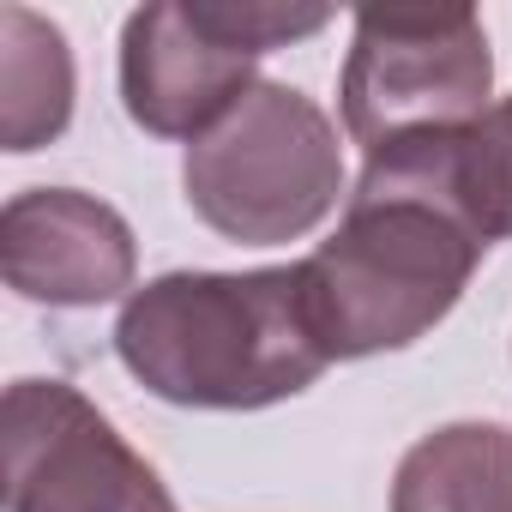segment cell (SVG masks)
Segmentation results:
<instances>
[{
    "instance_id": "cell-1",
    "label": "cell",
    "mask_w": 512,
    "mask_h": 512,
    "mask_svg": "<svg viewBox=\"0 0 512 512\" xmlns=\"http://www.w3.org/2000/svg\"><path fill=\"white\" fill-rule=\"evenodd\" d=\"M488 253L464 193V133L374 151L344 223L302 260L314 326L332 362L428 338Z\"/></svg>"
},
{
    "instance_id": "cell-2",
    "label": "cell",
    "mask_w": 512,
    "mask_h": 512,
    "mask_svg": "<svg viewBox=\"0 0 512 512\" xmlns=\"http://www.w3.org/2000/svg\"><path fill=\"white\" fill-rule=\"evenodd\" d=\"M115 356L151 398L187 410H266L332 368L302 266L151 278L115 320Z\"/></svg>"
},
{
    "instance_id": "cell-3",
    "label": "cell",
    "mask_w": 512,
    "mask_h": 512,
    "mask_svg": "<svg viewBox=\"0 0 512 512\" xmlns=\"http://www.w3.org/2000/svg\"><path fill=\"white\" fill-rule=\"evenodd\" d=\"M181 187L193 217L229 241H296L320 229L344 193L338 127L296 85H253L205 139L187 145Z\"/></svg>"
},
{
    "instance_id": "cell-4",
    "label": "cell",
    "mask_w": 512,
    "mask_h": 512,
    "mask_svg": "<svg viewBox=\"0 0 512 512\" xmlns=\"http://www.w3.org/2000/svg\"><path fill=\"white\" fill-rule=\"evenodd\" d=\"M326 7L151 0L121 31V103L157 139H205L253 85L260 55L326 31Z\"/></svg>"
},
{
    "instance_id": "cell-5",
    "label": "cell",
    "mask_w": 512,
    "mask_h": 512,
    "mask_svg": "<svg viewBox=\"0 0 512 512\" xmlns=\"http://www.w3.org/2000/svg\"><path fill=\"white\" fill-rule=\"evenodd\" d=\"M488 31L470 7H362L344 61V133L374 157L470 133L494 103Z\"/></svg>"
},
{
    "instance_id": "cell-6",
    "label": "cell",
    "mask_w": 512,
    "mask_h": 512,
    "mask_svg": "<svg viewBox=\"0 0 512 512\" xmlns=\"http://www.w3.org/2000/svg\"><path fill=\"white\" fill-rule=\"evenodd\" d=\"M0 446L7 512H175L163 476L67 380H13Z\"/></svg>"
},
{
    "instance_id": "cell-7",
    "label": "cell",
    "mask_w": 512,
    "mask_h": 512,
    "mask_svg": "<svg viewBox=\"0 0 512 512\" xmlns=\"http://www.w3.org/2000/svg\"><path fill=\"white\" fill-rule=\"evenodd\" d=\"M139 247L115 205L79 187H31L0 211V278L25 302L97 308L133 290Z\"/></svg>"
},
{
    "instance_id": "cell-8",
    "label": "cell",
    "mask_w": 512,
    "mask_h": 512,
    "mask_svg": "<svg viewBox=\"0 0 512 512\" xmlns=\"http://www.w3.org/2000/svg\"><path fill=\"white\" fill-rule=\"evenodd\" d=\"M392 512H512V428L452 422L422 434L392 476Z\"/></svg>"
},
{
    "instance_id": "cell-9",
    "label": "cell",
    "mask_w": 512,
    "mask_h": 512,
    "mask_svg": "<svg viewBox=\"0 0 512 512\" xmlns=\"http://www.w3.org/2000/svg\"><path fill=\"white\" fill-rule=\"evenodd\" d=\"M73 121V49L31 7H0V139L37 151Z\"/></svg>"
},
{
    "instance_id": "cell-10",
    "label": "cell",
    "mask_w": 512,
    "mask_h": 512,
    "mask_svg": "<svg viewBox=\"0 0 512 512\" xmlns=\"http://www.w3.org/2000/svg\"><path fill=\"white\" fill-rule=\"evenodd\" d=\"M464 193L488 241L512 235V97H500L464 133Z\"/></svg>"
}]
</instances>
